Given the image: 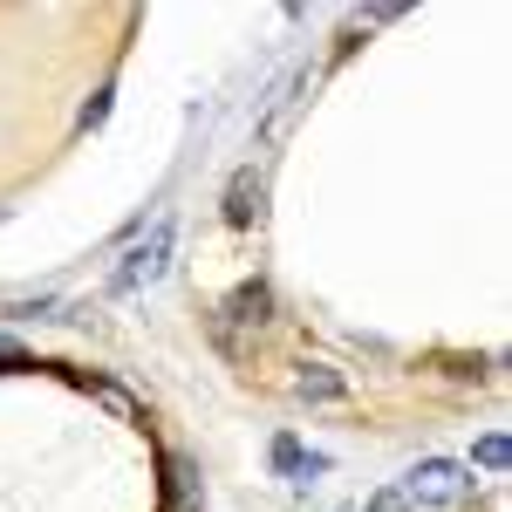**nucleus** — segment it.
<instances>
[{"label":"nucleus","mask_w":512,"mask_h":512,"mask_svg":"<svg viewBox=\"0 0 512 512\" xmlns=\"http://www.w3.org/2000/svg\"><path fill=\"white\" fill-rule=\"evenodd\" d=\"M403 499H410V512L417 506H465L472 499V472L451 465V458H424L417 472L403 478Z\"/></svg>","instance_id":"f03ea898"},{"label":"nucleus","mask_w":512,"mask_h":512,"mask_svg":"<svg viewBox=\"0 0 512 512\" xmlns=\"http://www.w3.org/2000/svg\"><path fill=\"white\" fill-rule=\"evenodd\" d=\"M48 308H55V294H28V301L7 308V321H35V315H48Z\"/></svg>","instance_id":"1a4fd4ad"},{"label":"nucleus","mask_w":512,"mask_h":512,"mask_svg":"<svg viewBox=\"0 0 512 512\" xmlns=\"http://www.w3.org/2000/svg\"><path fill=\"white\" fill-rule=\"evenodd\" d=\"M294 390L308 396V403H328V396H342V376H335V369H301V383H294Z\"/></svg>","instance_id":"0eeeda50"},{"label":"nucleus","mask_w":512,"mask_h":512,"mask_svg":"<svg viewBox=\"0 0 512 512\" xmlns=\"http://www.w3.org/2000/svg\"><path fill=\"white\" fill-rule=\"evenodd\" d=\"M171 512H205V485H198L192 458H178V465H171Z\"/></svg>","instance_id":"39448f33"},{"label":"nucleus","mask_w":512,"mask_h":512,"mask_svg":"<svg viewBox=\"0 0 512 512\" xmlns=\"http://www.w3.org/2000/svg\"><path fill=\"white\" fill-rule=\"evenodd\" d=\"M219 315H226V321H253V328H260V321H267V280H246V287H233V301H226Z\"/></svg>","instance_id":"423d86ee"},{"label":"nucleus","mask_w":512,"mask_h":512,"mask_svg":"<svg viewBox=\"0 0 512 512\" xmlns=\"http://www.w3.org/2000/svg\"><path fill=\"white\" fill-rule=\"evenodd\" d=\"M171 246H178V219H151V233H144V239H137V246L117 260L110 294H137V287L164 280V267H171Z\"/></svg>","instance_id":"f257e3e1"},{"label":"nucleus","mask_w":512,"mask_h":512,"mask_svg":"<svg viewBox=\"0 0 512 512\" xmlns=\"http://www.w3.org/2000/svg\"><path fill=\"white\" fill-rule=\"evenodd\" d=\"M0 219H7V212H0Z\"/></svg>","instance_id":"ddd939ff"},{"label":"nucleus","mask_w":512,"mask_h":512,"mask_svg":"<svg viewBox=\"0 0 512 512\" xmlns=\"http://www.w3.org/2000/svg\"><path fill=\"white\" fill-rule=\"evenodd\" d=\"M369 512H410V499H403V485H390V492H376V499H369Z\"/></svg>","instance_id":"9b49d317"},{"label":"nucleus","mask_w":512,"mask_h":512,"mask_svg":"<svg viewBox=\"0 0 512 512\" xmlns=\"http://www.w3.org/2000/svg\"><path fill=\"white\" fill-rule=\"evenodd\" d=\"M103 117H110V89H96V96L82 103V130H103Z\"/></svg>","instance_id":"9d476101"},{"label":"nucleus","mask_w":512,"mask_h":512,"mask_svg":"<svg viewBox=\"0 0 512 512\" xmlns=\"http://www.w3.org/2000/svg\"><path fill=\"white\" fill-rule=\"evenodd\" d=\"M0 362H7V369H28V355L14 349V342H7V335H0Z\"/></svg>","instance_id":"f8f14e48"},{"label":"nucleus","mask_w":512,"mask_h":512,"mask_svg":"<svg viewBox=\"0 0 512 512\" xmlns=\"http://www.w3.org/2000/svg\"><path fill=\"white\" fill-rule=\"evenodd\" d=\"M267 458H274V472H280V478H294V485H315V478L328 472V458H321V451H308V444H301L294 431H280L274 444H267Z\"/></svg>","instance_id":"7ed1b4c3"},{"label":"nucleus","mask_w":512,"mask_h":512,"mask_svg":"<svg viewBox=\"0 0 512 512\" xmlns=\"http://www.w3.org/2000/svg\"><path fill=\"white\" fill-rule=\"evenodd\" d=\"M506 458H512L506 431H485V437L472 444V465H485V472H506Z\"/></svg>","instance_id":"6e6552de"},{"label":"nucleus","mask_w":512,"mask_h":512,"mask_svg":"<svg viewBox=\"0 0 512 512\" xmlns=\"http://www.w3.org/2000/svg\"><path fill=\"white\" fill-rule=\"evenodd\" d=\"M253 219H260V171L239 164L233 185H226V226H253Z\"/></svg>","instance_id":"20e7f679"}]
</instances>
